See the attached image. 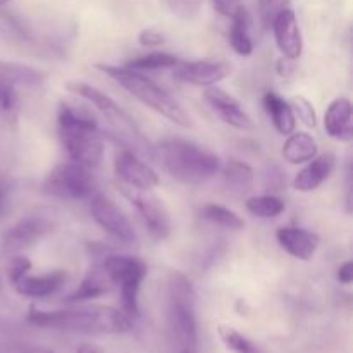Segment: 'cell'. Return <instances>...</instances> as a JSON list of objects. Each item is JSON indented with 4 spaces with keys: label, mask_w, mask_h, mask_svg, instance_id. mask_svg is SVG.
<instances>
[{
    "label": "cell",
    "mask_w": 353,
    "mask_h": 353,
    "mask_svg": "<svg viewBox=\"0 0 353 353\" xmlns=\"http://www.w3.org/2000/svg\"><path fill=\"white\" fill-rule=\"evenodd\" d=\"M90 210H92V216L93 219H95V223L99 224L107 234H110L114 240L126 245H131L137 241V233H134L133 226H131L126 214H124L112 200L107 199L105 195L95 193V195L92 196Z\"/></svg>",
    "instance_id": "cell-8"
},
{
    "label": "cell",
    "mask_w": 353,
    "mask_h": 353,
    "mask_svg": "<svg viewBox=\"0 0 353 353\" xmlns=\"http://www.w3.org/2000/svg\"><path fill=\"white\" fill-rule=\"evenodd\" d=\"M59 130H99L97 117L85 109L83 105H72V103L62 102L57 112Z\"/></svg>",
    "instance_id": "cell-22"
},
{
    "label": "cell",
    "mask_w": 353,
    "mask_h": 353,
    "mask_svg": "<svg viewBox=\"0 0 353 353\" xmlns=\"http://www.w3.org/2000/svg\"><path fill=\"white\" fill-rule=\"evenodd\" d=\"M179 59L176 55L168 54V52H154V54L140 55L131 61H128L126 68L134 69V71H154V69H165V68H174L179 64Z\"/></svg>",
    "instance_id": "cell-28"
},
{
    "label": "cell",
    "mask_w": 353,
    "mask_h": 353,
    "mask_svg": "<svg viewBox=\"0 0 353 353\" xmlns=\"http://www.w3.org/2000/svg\"><path fill=\"white\" fill-rule=\"evenodd\" d=\"M114 169H116L119 181L123 185L131 186V188L152 190L161 183L157 172L150 165L145 164L141 159H138L134 152L128 150V148L117 152Z\"/></svg>",
    "instance_id": "cell-11"
},
{
    "label": "cell",
    "mask_w": 353,
    "mask_h": 353,
    "mask_svg": "<svg viewBox=\"0 0 353 353\" xmlns=\"http://www.w3.org/2000/svg\"><path fill=\"white\" fill-rule=\"evenodd\" d=\"M217 333H219L221 341H223V343L226 345L231 352H234V353H262L254 343H252L250 340H248V338H245L243 334H241L240 331L234 330V327L219 326Z\"/></svg>",
    "instance_id": "cell-30"
},
{
    "label": "cell",
    "mask_w": 353,
    "mask_h": 353,
    "mask_svg": "<svg viewBox=\"0 0 353 353\" xmlns=\"http://www.w3.org/2000/svg\"><path fill=\"white\" fill-rule=\"evenodd\" d=\"M317 155V141L314 140L312 134L303 133H290L286 138L285 145H283V157L290 162V164H303V162H310Z\"/></svg>",
    "instance_id": "cell-21"
},
{
    "label": "cell",
    "mask_w": 353,
    "mask_h": 353,
    "mask_svg": "<svg viewBox=\"0 0 353 353\" xmlns=\"http://www.w3.org/2000/svg\"><path fill=\"white\" fill-rule=\"evenodd\" d=\"M117 190L123 193L126 200H130L143 219L145 226L148 228L155 240H165L171 234L172 224L168 209L161 199L150 193V190H138L131 186L117 183Z\"/></svg>",
    "instance_id": "cell-7"
},
{
    "label": "cell",
    "mask_w": 353,
    "mask_h": 353,
    "mask_svg": "<svg viewBox=\"0 0 353 353\" xmlns=\"http://www.w3.org/2000/svg\"><path fill=\"white\" fill-rule=\"evenodd\" d=\"M223 179L224 186H226V190L231 195L243 196L254 188L255 174L254 169L248 164L236 161V159H231L223 169Z\"/></svg>",
    "instance_id": "cell-20"
},
{
    "label": "cell",
    "mask_w": 353,
    "mask_h": 353,
    "mask_svg": "<svg viewBox=\"0 0 353 353\" xmlns=\"http://www.w3.org/2000/svg\"><path fill=\"white\" fill-rule=\"evenodd\" d=\"M196 295L192 281L183 272L174 271L168 278V319L179 353H196Z\"/></svg>",
    "instance_id": "cell-4"
},
{
    "label": "cell",
    "mask_w": 353,
    "mask_h": 353,
    "mask_svg": "<svg viewBox=\"0 0 353 353\" xmlns=\"http://www.w3.org/2000/svg\"><path fill=\"white\" fill-rule=\"evenodd\" d=\"M271 26L274 30L276 43H278L283 57L296 61L302 55L303 38L295 12L292 9H285L274 17Z\"/></svg>",
    "instance_id": "cell-14"
},
{
    "label": "cell",
    "mask_w": 353,
    "mask_h": 353,
    "mask_svg": "<svg viewBox=\"0 0 353 353\" xmlns=\"http://www.w3.org/2000/svg\"><path fill=\"white\" fill-rule=\"evenodd\" d=\"M338 281H340L341 285H350V283L353 281V262L352 261L345 262V264L338 269Z\"/></svg>",
    "instance_id": "cell-39"
},
{
    "label": "cell",
    "mask_w": 353,
    "mask_h": 353,
    "mask_svg": "<svg viewBox=\"0 0 353 353\" xmlns=\"http://www.w3.org/2000/svg\"><path fill=\"white\" fill-rule=\"evenodd\" d=\"M172 74L179 81L196 86H205L207 88V86L217 85L221 79L230 76L231 65L224 61H216V59L179 62V64L174 65Z\"/></svg>",
    "instance_id": "cell-10"
},
{
    "label": "cell",
    "mask_w": 353,
    "mask_h": 353,
    "mask_svg": "<svg viewBox=\"0 0 353 353\" xmlns=\"http://www.w3.org/2000/svg\"><path fill=\"white\" fill-rule=\"evenodd\" d=\"M200 217L203 221H209V223L233 231L243 230L245 228V221L236 212H233V210L224 205H217V203H205L200 209Z\"/></svg>",
    "instance_id": "cell-27"
},
{
    "label": "cell",
    "mask_w": 353,
    "mask_h": 353,
    "mask_svg": "<svg viewBox=\"0 0 353 353\" xmlns=\"http://www.w3.org/2000/svg\"><path fill=\"white\" fill-rule=\"evenodd\" d=\"M334 164H336V157L333 154H330V152H326L323 155H316L310 161V164L305 165L295 176V179H293V188L302 193L314 192V190L319 188L330 178L334 169Z\"/></svg>",
    "instance_id": "cell-17"
},
{
    "label": "cell",
    "mask_w": 353,
    "mask_h": 353,
    "mask_svg": "<svg viewBox=\"0 0 353 353\" xmlns=\"http://www.w3.org/2000/svg\"><path fill=\"white\" fill-rule=\"evenodd\" d=\"M203 99L214 109V112H217V116L224 121L230 126L236 128V130L248 131L254 128L252 123V117L248 116L243 110L241 103L234 99L233 95L223 90L221 86H207L205 93H203Z\"/></svg>",
    "instance_id": "cell-13"
},
{
    "label": "cell",
    "mask_w": 353,
    "mask_h": 353,
    "mask_svg": "<svg viewBox=\"0 0 353 353\" xmlns=\"http://www.w3.org/2000/svg\"><path fill=\"white\" fill-rule=\"evenodd\" d=\"M76 353H103V352H102V348L97 347V345H93V343H83V345H79Z\"/></svg>",
    "instance_id": "cell-40"
},
{
    "label": "cell",
    "mask_w": 353,
    "mask_h": 353,
    "mask_svg": "<svg viewBox=\"0 0 353 353\" xmlns=\"http://www.w3.org/2000/svg\"><path fill=\"white\" fill-rule=\"evenodd\" d=\"M10 193H12V186H10V183L0 181V219L9 212Z\"/></svg>",
    "instance_id": "cell-37"
},
{
    "label": "cell",
    "mask_w": 353,
    "mask_h": 353,
    "mask_svg": "<svg viewBox=\"0 0 353 353\" xmlns=\"http://www.w3.org/2000/svg\"><path fill=\"white\" fill-rule=\"evenodd\" d=\"M65 88H68L71 93H76V95H79V97H83L85 100H88V102L93 103V105H95L100 112L107 114V116H110L112 119L119 121V123L128 124L130 128H134L133 119H131V117L128 116V114L124 112V110L121 109V107L117 105V103L114 102L109 95H105L103 92H100V90L95 88V86L88 85V83H83V81H71L65 85Z\"/></svg>",
    "instance_id": "cell-19"
},
{
    "label": "cell",
    "mask_w": 353,
    "mask_h": 353,
    "mask_svg": "<svg viewBox=\"0 0 353 353\" xmlns=\"http://www.w3.org/2000/svg\"><path fill=\"white\" fill-rule=\"evenodd\" d=\"M31 269L30 259L24 257V255H16V257L10 259L9 265H7V276H9V281L16 283L19 281L23 276H26Z\"/></svg>",
    "instance_id": "cell-33"
},
{
    "label": "cell",
    "mask_w": 353,
    "mask_h": 353,
    "mask_svg": "<svg viewBox=\"0 0 353 353\" xmlns=\"http://www.w3.org/2000/svg\"><path fill=\"white\" fill-rule=\"evenodd\" d=\"M16 103V86L0 81V109L10 110Z\"/></svg>",
    "instance_id": "cell-36"
},
{
    "label": "cell",
    "mask_w": 353,
    "mask_h": 353,
    "mask_svg": "<svg viewBox=\"0 0 353 353\" xmlns=\"http://www.w3.org/2000/svg\"><path fill=\"white\" fill-rule=\"evenodd\" d=\"M68 281L65 271H52L43 276H23L19 281L14 283V288L19 295L31 299H47L64 286Z\"/></svg>",
    "instance_id": "cell-18"
},
{
    "label": "cell",
    "mask_w": 353,
    "mask_h": 353,
    "mask_svg": "<svg viewBox=\"0 0 353 353\" xmlns=\"http://www.w3.org/2000/svg\"><path fill=\"white\" fill-rule=\"evenodd\" d=\"M7 2H10V0H0V6H3V3H7Z\"/></svg>",
    "instance_id": "cell-42"
},
{
    "label": "cell",
    "mask_w": 353,
    "mask_h": 353,
    "mask_svg": "<svg viewBox=\"0 0 353 353\" xmlns=\"http://www.w3.org/2000/svg\"><path fill=\"white\" fill-rule=\"evenodd\" d=\"M324 128L334 140L350 141L353 138L352 102L345 97L334 99L324 114Z\"/></svg>",
    "instance_id": "cell-15"
},
{
    "label": "cell",
    "mask_w": 353,
    "mask_h": 353,
    "mask_svg": "<svg viewBox=\"0 0 353 353\" xmlns=\"http://www.w3.org/2000/svg\"><path fill=\"white\" fill-rule=\"evenodd\" d=\"M245 207L250 214L257 217H264V219H271V217H278L279 214L285 212V202L274 195H261L252 196L245 202Z\"/></svg>",
    "instance_id": "cell-29"
},
{
    "label": "cell",
    "mask_w": 353,
    "mask_h": 353,
    "mask_svg": "<svg viewBox=\"0 0 353 353\" xmlns=\"http://www.w3.org/2000/svg\"><path fill=\"white\" fill-rule=\"evenodd\" d=\"M97 69L109 74L116 83H119L126 92L137 100H140L143 105L150 107L157 114L164 116L165 119L174 123L179 128H190L192 126V117L188 116L181 103L169 95L164 88L152 81L150 78L141 74L140 71H134L130 68H121V65H110V64H97Z\"/></svg>",
    "instance_id": "cell-3"
},
{
    "label": "cell",
    "mask_w": 353,
    "mask_h": 353,
    "mask_svg": "<svg viewBox=\"0 0 353 353\" xmlns=\"http://www.w3.org/2000/svg\"><path fill=\"white\" fill-rule=\"evenodd\" d=\"M276 236L279 245L299 261H310L319 247V236L302 228H279Z\"/></svg>",
    "instance_id": "cell-16"
},
{
    "label": "cell",
    "mask_w": 353,
    "mask_h": 353,
    "mask_svg": "<svg viewBox=\"0 0 353 353\" xmlns=\"http://www.w3.org/2000/svg\"><path fill=\"white\" fill-rule=\"evenodd\" d=\"M62 143L71 162L92 169L102 162L103 141L100 131L92 130H61Z\"/></svg>",
    "instance_id": "cell-9"
},
{
    "label": "cell",
    "mask_w": 353,
    "mask_h": 353,
    "mask_svg": "<svg viewBox=\"0 0 353 353\" xmlns=\"http://www.w3.org/2000/svg\"><path fill=\"white\" fill-rule=\"evenodd\" d=\"M292 2L293 0H259V16H261L264 28H271L274 17L285 9H290Z\"/></svg>",
    "instance_id": "cell-32"
},
{
    "label": "cell",
    "mask_w": 353,
    "mask_h": 353,
    "mask_svg": "<svg viewBox=\"0 0 353 353\" xmlns=\"http://www.w3.org/2000/svg\"><path fill=\"white\" fill-rule=\"evenodd\" d=\"M95 190L97 181L90 169L76 162L55 165L43 181V192L59 199H92Z\"/></svg>",
    "instance_id": "cell-6"
},
{
    "label": "cell",
    "mask_w": 353,
    "mask_h": 353,
    "mask_svg": "<svg viewBox=\"0 0 353 353\" xmlns=\"http://www.w3.org/2000/svg\"><path fill=\"white\" fill-rule=\"evenodd\" d=\"M231 24V31H230V43L233 47V50L236 52L238 55L241 57H248L254 52V41H252L250 37V24H252V17L248 14L247 9L241 10L238 14Z\"/></svg>",
    "instance_id": "cell-26"
},
{
    "label": "cell",
    "mask_w": 353,
    "mask_h": 353,
    "mask_svg": "<svg viewBox=\"0 0 353 353\" xmlns=\"http://www.w3.org/2000/svg\"><path fill=\"white\" fill-rule=\"evenodd\" d=\"M52 230H54V223L50 219H47L45 216L24 217L19 223L14 224L12 228H9L7 233L3 234V250L7 254H17V252L37 243L40 238L50 233Z\"/></svg>",
    "instance_id": "cell-12"
},
{
    "label": "cell",
    "mask_w": 353,
    "mask_h": 353,
    "mask_svg": "<svg viewBox=\"0 0 353 353\" xmlns=\"http://www.w3.org/2000/svg\"><path fill=\"white\" fill-rule=\"evenodd\" d=\"M138 40L143 47H161V45L165 43V37L155 28H147V30L141 31Z\"/></svg>",
    "instance_id": "cell-35"
},
{
    "label": "cell",
    "mask_w": 353,
    "mask_h": 353,
    "mask_svg": "<svg viewBox=\"0 0 353 353\" xmlns=\"http://www.w3.org/2000/svg\"><path fill=\"white\" fill-rule=\"evenodd\" d=\"M159 152L169 176L183 185H202L221 169L212 150L185 138H165L159 143Z\"/></svg>",
    "instance_id": "cell-2"
},
{
    "label": "cell",
    "mask_w": 353,
    "mask_h": 353,
    "mask_svg": "<svg viewBox=\"0 0 353 353\" xmlns=\"http://www.w3.org/2000/svg\"><path fill=\"white\" fill-rule=\"evenodd\" d=\"M276 69H278V72L283 76V78H292V76L295 74V71H296V65H295V62H293V59L281 57L278 61V65H276Z\"/></svg>",
    "instance_id": "cell-38"
},
{
    "label": "cell",
    "mask_w": 353,
    "mask_h": 353,
    "mask_svg": "<svg viewBox=\"0 0 353 353\" xmlns=\"http://www.w3.org/2000/svg\"><path fill=\"white\" fill-rule=\"evenodd\" d=\"M102 271H99V269H92V271L85 276V279H83L81 285L78 286V290L72 292L71 295L65 299V302L76 303V302H83V300H93L105 295V293L109 292L110 279L107 278L105 272Z\"/></svg>",
    "instance_id": "cell-25"
},
{
    "label": "cell",
    "mask_w": 353,
    "mask_h": 353,
    "mask_svg": "<svg viewBox=\"0 0 353 353\" xmlns=\"http://www.w3.org/2000/svg\"><path fill=\"white\" fill-rule=\"evenodd\" d=\"M103 272L121 290V303L123 312L128 317H138V296L143 279L147 278V264L141 259L123 254H110L103 259Z\"/></svg>",
    "instance_id": "cell-5"
},
{
    "label": "cell",
    "mask_w": 353,
    "mask_h": 353,
    "mask_svg": "<svg viewBox=\"0 0 353 353\" xmlns=\"http://www.w3.org/2000/svg\"><path fill=\"white\" fill-rule=\"evenodd\" d=\"M264 107L279 133L290 134L295 131V114H293L292 107H290V103L283 97H279L276 92H268L264 95Z\"/></svg>",
    "instance_id": "cell-23"
},
{
    "label": "cell",
    "mask_w": 353,
    "mask_h": 353,
    "mask_svg": "<svg viewBox=\"0 0 353 353\" xmlns=\"http://www.w3.org/2000/svg\"><path fill=\"white\" fill-rule=\"evenodd\" d=\"M288 103H290V107H292L295 117H299V119L302 121L305 126H309V128H316L317 126L316 109H314L312 102H309L305 97L296 95V97H293V99L290 100Z\"/></svg>",
    "instance_id": "cell-31"
},
{
    "label": "cell",
    "mask_w": 353,
    "mask_h": 353,
    "mask_svg": "<svg viewBox=\"0 0 353 353\" xmlns=\"http://www.w3.org/2000/svg\"><path fill=\"white\" fill-rule=\"evenodd\" d=\"M28 321L40 327L78 331L86 334H123L133 330L131 317H128L123 310L107 305L52 310V312L33 307L28 314Z\"/></svg>",
    "instance_id": "cell-1"
},
{
    "label": "cell",
    "mask_w": 353,
    "mask_h": 353,
    "mask_svg": "<svg viewBox=\"0 0 353 353\" xmlns=\"http://www.w3.org/2000/svg\"><path fill=\"white\" fill-rule=\"evenodd\" d=\"M0 81L10 83L14 86H37L45 81V74L40 69L31 68V65L0 61Z\"/></svg>",
    "instance_id": "cell-24"
},
{
    "label": "cell",
    "mask_w": 353,
    "mask_h": 353,
    "mask_svg": "<svg viewBox=\"0 0 353 353\" xmlns=\"http://www.w3.org/2000/svg\"><path fill=\"white\" fill-rule=\"evenodd\" d=\"M24 353H54L52 350H47V348H34V350L24 352Z\"/></svg>",
    "instance_id": "cell-41"
},
{
    "label": "cell",
    "mask_w": 353,
    "mask_h": 353,
    "mask_svg": "<svg viewBox=\"0 0 353 353\" xmlns=\"http://www.w3.org/2000/svg\"><path fill=\"white\" fill-rule=\"evenodd\" d=\"M212 6L216 9V12L228 17V19H234L245 9L241 0H212Z\"/></svg>",
    "instance_id": "cell-34"
}]
</instances>
